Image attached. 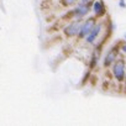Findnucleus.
I'll list each match as a JSON object with an SVG mask.
<instances>
[{
	"mask_svg": "<svg viewBox=\"0 0 126 126\" xmlns=\"http://www.w3.org/2000/svg\"><path fill=\"white\" fill-rule=\"evenodd\" d=\"M125 67H126L125 61L121 59V58L114 62V66H112V74H114V77L116 78V80L120 82V83L124 82V79H125Z\"/></svg>",
	"mask_w": 126,
	"mask_h": 126,
	"instance_id": "obj_1",
	"label": "nucleus"
},
{
	"mask_svg": "<svg viewBox=\"0 0 126 126\" xmlns=\"http://www.w3.org/2000/svg\"><path fill=\"white\" fill-rule=\"evenodd\" d=\"M94 25H95V20H94L93 17H92V19H88L85 22H83L82 26H80V30H79V32H78L79 37H80V38H84V37L90 32V30L94 27Z\"/></svg>",
	"mask_w": 126,
	"mask_h": 126,
	"instance_id": "obj_2",
	"label": "nucleus"
},
{
	"mask_svg": "<svg viewBox=\"0 0 126 126\" xmlns=\"http://www.w3.org/2000/svg\"><path fill=\"white\" fill-rule=\"evenodd\" d=\"M82 24H83V22H82L80 20L73 21L69 26H67V27L64 29V33H66L67 36H69V37H73V36L78 35V32H79V30H80Z\"/></svg>",
	"mask_w": 126,
	"mask_h": 126,
	"instance_id": "obj_3",
	"label": "nucleus"
},
{
	"mask_svg": "<svg viewBox=\"0 0 126 126\" xmlns=\"http://www.w3.org/2000/svg\"><path fill=\"white\" fill-rule=\"evenodd\" d=\"M101 29H103V25H100V24H95L94 27L90 30V32L85 36V37H87V42H88V43H93V42L98 38V36L100 35Z\"/></svg>",
	"mask_w": 126,
	"mask_h": 126,
	"instance_id": "obj_4",
	"label": "nucleus"
},
{
	"mask_svg": "<svg viewBox=\"0 0 126 126\" xmlns=\"http://www.w3.org/2000/svg\"><path fill=\"white\" fill-rule=\"evenodd\" d=\"M116 57H117V48H111L110 51H108V53L105 54L104 57V67H109L110 64H112V63L116 61Z\"/></svg>",
	"mask_w": 126,
	"mask_h": 126,
	"instance_id": "obj_5",
	"label": "nucleus"
},
{
	"mask_svg": "<svg viewBox=\"0 0 126 126\" xmlns=\"http://www.w3.org/2000/svg\"><path fill=\"white\" fill-rule=\"evenodd\" d=\"M93 11H94L95 15H99V16L104 15L105 8H104V4H103L101 0H95V1L93 3Z\"/></svg>",
	"mask_w": 126,
	"mask_h": 126,
	"instance_id": "obj_6",
	"label": "nucleus"
},
{
	"mask_svg": "<svg viewBox=\"0 0 126 126\" xmlns=\"http://www.w3.org/2000/svg\"><path fill=\"white\" fill-rule=\"evenodd\" d=\"M88 13H89V6L85 5V4H80V5L74 10V15H76L77 17H83V16H85Z\"/></svg>",
	"mask_w": 126,
	"mask_h": 126,
	"instance_id": "obj_7",
	"label": "nucleus"
},
{
	"mask_svg": "<svg viewBox=\"0 0 126 126\" xmlns=\"http://www.w3.org/2000/svg\"><path fill=\"white\" fill-rule=\"evenodd\" d=\"M98 59H99V51H95V52L93 53V57H92V67L96 66Z\"/></svg>",
	"mask_w": 126,
	"mask_h": 126,
	"instance_id": "obj_8",
	"label": "nucleus"
},
{
	"mask_svg": "<svg viewBox=\"0 0 126 126\" xmlns=\"http://www.w3.org/2000/svg\"><path fill=\"white\" fill-rule=\"evenodd\" d=\"M76 1H77V0H62V4L63 5H72Z\"/></svg>",
	"mask_w": 126,
	"mask_h": 126,
	"instance_id": "obj_9",
	"label": "nucleus"
},
{
	"mask_svg": "<svg viewBox=\"0 0 126 126\" xmlns=\"http://www.w3.org/2000/svg\"><path fill=\"white\" fill-rule=\"evenodd\" d=\"M119 5H120V8H125V6H126V4H125V1H124V0H120Z\"/></svg>",
	"mask_w": 126,
	"mask_h": 126,
	"instance_id": "obj_10",
	"label": "nucleus"
},
{
	"mask_svg": "<svg viewBox=\"0 0 126 126\" xmlns=\"http://www.w3.org/2000/svg\"><path fill=\"white\" fill-rule=\"evenodd\" d=\"M121 49H122V52H124V53H126V43H124V45H122Z\"/></svg>",
	"mask_w": 126,
	"mask_h": 126,
	"instance_id": "obj_11",
	"label": "nucleus"
},
{
	"mask_svg": "<svg viewBox=\"0 0 126 126\" xmlns=\"http://www.w3.org/2000/svg\"><path fill=\"white\" fill-rule=\"evenodd\" d=\"M89 1V0H82V4H87Z\"/></svg>",
	"mask_w": 126,
	"mask_h": 126,
	"instance_id": "obj_12",
	"label": "nucleus"
},
{
	"mask_svg": "<svg viewBox=\"0 0 126 126\" xmlns=\"http://www.w3.org/2000/svg\"><path fill=\"white\" fill-rule=\"evenodd\" d=\"M124 80H125V83H126V67H125V79H124Z\"/></svg>",
	"mask_w": 126,
	"mask_h": 126,
	"instance_id": "obj_13",
	"label": "nucleus"
},
{
	"mask_svg": "<svg viewBox=\"0 0 126 126\" xmlns=\"http://www.w3.org/2000/svg\"><path fill=\"white\" fill-rule=\"evenodd\" d=\"M125 40H126V33H125Z\"/></svg>",
	"mask_w": 126,
	"mask_h": 126,
	"instance_id": "obj_14",
	"label": "nucleus"
}]
</instances>
